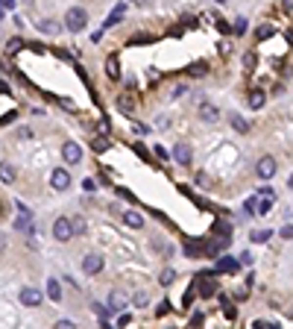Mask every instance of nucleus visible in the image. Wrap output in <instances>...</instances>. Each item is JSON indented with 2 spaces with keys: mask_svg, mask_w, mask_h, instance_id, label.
<instances>
[{
  "mask_svg": "<svg viewBox=\"0 0 293 329\" xmlns=\"http://www.w3.org/2000/svg\"><path fill=\"white\" fill-rule=\"evenodd\" d=\"M85 24H88V12H85V9H79V6H70V9H68V15H65V26H68L70 32H82V29H85Z\"/></svg>",
  "mask_w": 293,
  "mask_h": 329,
  "instance_id": "nucleus-1",
  "label": "nucleus"
},
{
  "mask_svg": "<svg viewBox=\"0 0 293 329\" xmlns=\"http://www.w3.org/2000/svg\"><path fill=\"white\" fill-rule=\"evenodd\" d=\"M62 156H65V162L76 165V162H82V147H79L76 141H65V144H62Z\"/></svg>",
  "mask_w": 293,
  "mask_h": 329,
  "instance_id": "nucleus-2",
  "label": "nucleus"
},
{
  "mask_svg": "<svg viewBox=\"0 0 293 329\" xmlns=\"http://www.w3.org/2000/svg\"><path fill=\"white\" fill-rule=\"evenodd\" d=\"M255 171H258V177H261V179H270V177H276V171H279V162H276L273 156H264V159L258 162V168H255Z\"/></svg>",
  "mask_w": 293,
  "mask_h": 329,
  "instance_id": "nucleus-3",
  "label": "nucleus"
},
{
  "mask_svg": "<svg viewBox=\"0 0 293 329\" xmlns=\"http://www.w3.org/2000/svg\"><path fill=\"white\" fill-rule=\"evenodd\" d=\"M82 271H85L88 277L100 274V271H103V256H100V253H88V256L82 259Z\"/></svg>",
  "mask_w": 293,
  "mask_h": 329,
  "instance_id": "nucleus-4",
  "label": "nucleus"
},
{
  "mask_svg": "<svg viewBox=\"0 0 293 329\" xmlns=\"http://www.w3.org/2000/svg\"><path fill=\"white\" fill-rule=\"evenodd\" d=\"M50 185H53L56 191H65V188H70V174H68V171H62V168H56V171L50 174Z\"/></svg>",
  "mask_w": 293,
  "mask_h": 329,
  "instance_id": "nucleus-5",
  "label": "nucleus"
},
{
  "mask_svg": "<svg viewBox=\"0 0 293 329\" xmlns=\"http://www.w3.org/2000/svg\"><path fill=\"white\" fill-rule=\"evenodd\" d=\"M21 303H23V306H29V309L41 306V291H38V288H32V285L21 288Z\"/></svg>",
  "mask_w": 293,
  "mask_h": 329,
  "instance_id": "nucleus-6",
  "label": "nucleus"
},
{
  "mask_svg": "<svg viewBox=\"0 0 293 329\" xmlns=\"http://www.w3.org/2000/svg\"><path fill=\"white\" fill-rule=\"evenodd\" d=\"M21 209V215H18V221H15V229L18 232H29V227H32V212L26 209V206H18Z\"/></svg>",
  "mask_w": 293,
  "mask_h": 329,
  "instance_id": "nucleus-7",
  "label": "nucleus"
},
{
  "mask_svg": "<svg viewBox=\"0 0 293 329\" xmlns=\"http://www.w3.org/2000/svg\"><path fill=\"white\" fill-rule=\"evenodd\" d=\"M53 235H56V241H68L70 238V221L68 218H59L53 224Z\"/></svg>",
  "mask_w": 293,
  "mask_h": 329,
  "instance_id": "nucleus-8",
  "label": "nucleus"
},
{
  "mask_svg": "<svg viewBox=\"0 0 293 329\" xmlns=\"http://www.w3.org/2000/svg\"><path fill=\"white\" fill-rule=\"evenodd\" d=\"M191 156H194V153H191V147H188L185 141H179V144L173 147V159H176L179 165H188V162H191Z\"/></svg>",
  "mask_w": 293,
  "mask_h": 329,
  "instance_id": "nucleus-9",
  "label": "nucleus"
},
{
  "mask_svg": "<svg viewBox=\"0 0 293 329\" xmlns=\"http://www.w3.org/2000/svg\"><path fill=\"white\" fill-rule=\"evenodd\" d=\"M238 271V262L232 259V256H223L220 262H217V268H214V274H235Z\"/></svg>",
  "mask_w": 293,
  "mask_h": 329,
  "instance_id": "nucleus-10",
  "label": "nucleus"
},
{
  "mask_svg": "<svg viewBox=\"0 0 293 329\" xmlns=\"http://www.w3.org/2000/svg\"><path fill=\"white\" fill-rule=\"evenodd\" d=\"M123 221H126V227H132V229H141V227H144V218H141L138 212H132V209L123 212Z\"/></svg>",
  "mask_w": 293,
  "mask_h": 329,
  "instance_id": "nucleus-11",
  "label": "nucleus"
},
{
  "mask_svg": "<svg viewBox=\"0 0 293 329\" xmlns=\"http://www.w3.org/2000/svg\"><path fill=\"white\" fill-rule=\"evenodd\" d=\"M123 306H126V297H123L120 291H112V294H109V309H112V312H120Z\"/></svg>",
  "mask_w": 293,
  "mask_h": 329,
  "instance_id": "nucleus-12",
  "label": "nucleus"
},
{
  "mask_svg": "<svg viewBox=\"0 0 293 329\" xmlns=\"http://www.w3.org/2000/svg\"><path fill=\"white\" fill-rule=\"evenodd\" d=\"M15 177H18V174H15V168H12L9 162H0V179H3L6 185H12V182H15Z\"/></svg>",
  "mask_w": 293,
  "mask_h": 329,
  "instance_id": "nucleus-13",
  "label": "nucleus"
},
{
  "mask_svg": "<svg viewBox=\"0 0 293 329\" xmlns=\"http://www.w3.org/2000/svg\"><path fill=\"white\" fill-rule=\"evenodd\" d=\"M106 74H109L112 79L120 76V62H117V56H109V59H106Z\"/></svg>",
  "mask_w": 293,
  "mask_h": 329,
  "instance_id": "nucleus-14",
  "label": "nucleus"
},
{
  "mask_svg": "<svg viewBox=\"0 0 293 329\" xmlns=\"http://www.w3.org/2000/svg\"><path fill=\"white\" fill-rule=\"evenodd\" d=\"M200 118L203 121H217V106L214 103H203L200 106Z\"/></svg>",
  "mask_w": 293,
  "mask_h": 329,
  "instance_id": "nucleus-15",
  "label": "nucleus"
},
{
  "mask_svg": "<svg viewBox=\"0 0 293 329\" xmlns=\"http://www.w3.org/2000/svg\"><path fill=\"white\" fill-rule=\"evenodd\" d=\"M264 103H267V94H264L261 88H255V91L249 94V106H252V109H261Z\"/></svg>",
  "mask_w": 293,
  "mask_h": 329,
  "instance_id": "nucleus-16",
  "label": "nucleus"
},
{
  "mask_svg": "<svg viewBox=\"0 0 293 329\" xmlns=\"http://www.w3.org/2000/svg\"><path fill=\"white\" fill-rule=\"evenodd\" d=\"M47 294H50V300H53V303H59V300H62V288H59V282H56V279H47Z\"/></svg>",
  "mask_w": 293,
  "mask_h": 329,
  "instance_id": "nucleus-17",
  "label": "nucleus"
},
{
  "mask_svg": "<svg viewBox=\"0 0 293 329\" xmlns=\"http://www.w3.org/2000/svg\"><path fill=\"white\" fill-rule=\"evenodd\" d=\"M123 12H126V6H123V3H120V6H114V9H112V15H109V21H106V26H114V24L123 18Z\"/></svg>",
  "mask_w": 293,
  "mask_h": 329,
  "instance_id": "nucleus-18",
  "label": "nucleus"
},
{
  "mask_svg": "<svg viewBox=\"0 0 293 329\" xmlns=\"http://www.w3.org/2000/svg\"><path fill=\"white\" fill-rule=\"evenodd\" d=\"M85 232V218H70V235H82Z\"/></svg>",
  "mask_w": 293,
  "mask_h": 329,
  "instance_id": "nucleus-19",
  "label": "nucleus"
},
{
  "mask_svg": "<svg viewBox=\"0 0 293 329\" xmlns=\"http://www.w3.org/2000/svg\"><path fill=\"white\" fill-rule=\"evenodd\" d=\"M197 279H200V282H203V297H211V294H214V291H217V285H214V282H205V274H200V277H197Z\"/></svg>",
  "mask_w": 293,
  "mask_h": 329,
  "instance_id": "nucleus-20",
  "label": "nucleus"
},
{
  "mask_svg": "<svg viewBox=\"0 0 293 329\" xmlns=\"http://www.w3.org/2000/svg\"><path fill=\"white\" fill-rule=\"evenodd\" d=\"M270 235H273V232H270V229H258V232H252V235H249V238H252V241H255V244H264V241H270Z\"/></svg>",
  "mask_w": 293,
  "mask_h": 329,
  "instance_id": "nucleus-21",
  "label": "nucleus"
},
{
  "mask_svg": "<svg viewBox=\"0 0 293 329\" xmlns=\"http://www.w3.org/2000/svg\"><path fill=\"white\" fill-rule=\"evenodd\" d=\"M185 253H188L191 259H197V256L203 253V244H197V241H188V244H185Z\"/></svg>",
  "mask_w": 293,
  "mask_h": 329,
  "instance_id": "nucleus-22",
  "label": "nucleus"
},
{
  "mask_svg": "<svg viewBox=\"0 0 293 329\" xmlns=\"http://www.w3.org/2000/svg\"><path fill=\"white\" fill-rule=\"evenodd\" d=\"M232 127H235L238 132H247V129H249V124H247L241 115H232Z\"/></svg>",
  "mask_w": 293,
  "mask_h": 329,
  "instance_id": "nucleus-23",
  "label": "nucleus"
},
{
  "mask_svg": "<svg viewBox=\"0 0 293 329\" xmlns=\"http://www.w3.org/2000/svg\"><path fill=\"white\" fill-rule=\"evenodd\" d=\"M173 279H176V271H173V268H164V271H161V279H158V282H161V285H170Z\"/></svg>",
  "mask_w": 293,
  "mask_h": 329,
  "instance_id": "nucleus-24",
  "label": "nucleus"
},
{
  "mask_svg": "<svg viewBox=\"0 0 293 329\" xmlns=\"http://www.w3.org/2000/svg\"><path fill=\"white\" fill-rule=\"evenodd\" d=\"M38 26H41V32H50V35H56V32H59V24H53V21H41Z\"/></svg>",
  "mask_w": 293,
  "mask_h": 329,
  "instance_id": "nucleus-25",
  "label": "nucleus"
},
{
  "mask_svg": "<svg viewBox=\"0 0 293 329\" xmlns=\"http://www.w3.org/2000/svg\"><path fill=\"white\" fill-rule=\"evenodd\" d=\"M270 209H273V197H267V200H261V203H258V209H255V212H258V215H267V212H270Z\"/></svg>",
  "mask_w": 293,
  "mask_h": 329,
  "instance_id": "nucleus-26",
  "label": "nucleus"
},
{
  "mask_svg": "<svg viewBox=\"0 0 293 329\" xmlns=\"http://www.w3.org/2000/svg\"><path fill=\"white\" fill-rule=\"evenodd\" d=\"M21 44H23L21 38H9V44H6V53H18V50H21Z\"/></svg>",
  "mask_w": 293,
  "mask_h": 329,
  "instance_id": "nucleus-27",
  "label": "nucleus"
},
{
  "mask_svg": "<svg viewBox=\"0 0 293 329\" xmlns=\"http://www.w3.org/2000/svg\"><path fill=\"white\" fill-rule=\"evenodd\" d=\"M132 306L144 309V306H147V294H144V291H141V294H135V297H132Z\"/></svg>",
  "mask_w": 293,
  "mask_h": 329,
  "instance_id": "nucleus-28",
  "label": "nucleus"
},
{
  "mask_svg": "<svg viewBox=\"0 0 293 329\" xmlns=\"http://www.w3.org/2000/svg\"><path fill=\"white\" fill-rule=\"evenodd\" d=\"M91 309H94V315H97V318H100V321H106V318H109V309H103V306H100V303H94V306H91Z\"/></svg>",
  "mask_w": 293,
  "mask_h": 329,
  "instance_id": "nucleus-29",
  "label": "nucleus"
},
{
  "mask_svg": "<svg viewBox=\"0 0 293 329\" xmlns=\"http://www.w3.org/2000/svg\"><path fill=\"white\" fill-rule=\"evenodd\" d=\"M191 74H194V76H203V74H205V65H203V62H194V65H191Z\"/></svg>",
  "mask_w": 293,
  "mask_h": 329,
  "instance_id": "nucleus-30",
  "label": "nucleus"
},
{
  "mask_svg": "<svg viewBox=\"0 0 293 329\" xmlns=\"http://www.w3.org/2000/svg\"><path fill=\"white\" fill-rule=\"evenodd\" d=\"M244 29H247V18H235V32L241 35Z\"/></svg>",
  "mask_w": 293,
  "mask_h": 329,
  "instance_id": "nucleus-31",
  "label": "nucleus"
},
{
  "mask_svg": "<svg viewBox=\"0 0 293 329\" xmlns=\"http://www.w3.org/2000/svg\"><path fill=\"white\" fill-rule=\"evenodd\" d=\"M94 150H97V153H103V150H109V141H106V138H100V141H94Z\"/></svg>",
  "mask_w": 293,
  "mask_h": 329,
  "instance_id": "nucleus-32",
  "label": "nucleus"
},
{
  "mask_svg": "<svg viewBox=\"0 0 293 329\" xmlns=\"http://www.w3.org/2000/svg\"><path fill=\"white\" fill-rule=\"evenodd\" d=\"M244 65L252 68V65H255V53H247V56H244Z\"/></svg>",
  "mask_w": 293,
  "mask_h": 329,
  "instance_id": "nucleus-33",
  "label": "nucleus"
},
{
  "mask_svg": "<svg viewBox=\"0 0 293 329\" xmlns=\"http://www.w3.org/2000/svg\"><path fill=\"white\" fill-rule=\"evenodd\" d=\"M82 188H85V191H94V188H97V182H94V179H91V177H88V179H85V182H82Z\"/></svg>",
  "mask_w": 293,
  "mask_h": 329,
  "instance_id": "nucleus-34",
  "label": "nucleus"
},
{
  "mask_svg": "<svg viewBox=\"0 0 293 329\" xmlns=\"http://www.w3.org/2000/svg\"><path fill=\"white\" fill-rule=\"evenodd\" d=\"M73 327H76L73 321H59V324H56V329H73Z\"/></svg>",
  "mask_w": 293,
  "mask_h": 329,
  "instance_id": "nucleus-35",
  "label": "nucleus"
},
{
  "mask_svg": "<svg viewBox=\"0 0 293 329\" xmlns=\"http://www.w3.org/2000/svg\"><path fill=\"white\" fill-rule=\"evenodd\" d=\"M258 38H270V26H261L258 29Z\"/></svg>",
  "mask_w": 293,
  "mask_h": 329,
  "instance_id": "nucleus-36",
  "label": "nucleus"
},
{
  "mask_svg": "<svg viewBox=\"0 0 293 329\" xmlns=\"http://www.w3.org/2000/svg\"><path fill=\"white\" fill-rule=\"evenodd\" d=\"M3 247H6V241H3V235H0V250H3Z\"/></svg>",
  "mask_w": 293,
  "mask_h": 329,
  "instance_id": "nucleus-37",
  "label": "nucleus"
},
{
  "mask_svg": "<svg viewBox=\"0 0 293 329\" xmlns=\"http://www.w3.org/2000/svg\"><path fill=\"white\" fill-rule=\"evenodd\" d=\"M214 3H226V0H214Z\"/></svg>",
  "mask_w": 293,
  "mask_h": 329,
  "instance_id": "nucleus-38",
  "label": "nucleus"
},
{
  "mask_svg": "<svg viewBox=\"0 0 293 329\" xmlns=\"http://www.w3.org/2000/svg\"><path fill=\"white\" fill-rule=\"evenodd\" d=\"M23 3H32V0H23Z\"/></svg>",
  "mask_w": 293,
  "mask_h": 329,
  "instance_id": "nucleus-39",
  "label": "nucleus"
}]
</instances>
